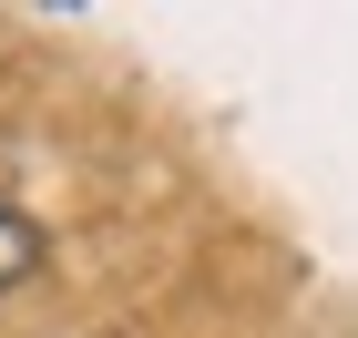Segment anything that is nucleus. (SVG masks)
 Here are the masks:
<instances>
[{
	"label": "nucleus",
	"mask_w": 358,
	"mask_h": 338,
	"mask_svg": "<svg viewBox=\"0 0 358 338\" xmlns=\"http://www.w3.org/2000/svg\"><path fill=\"white\" fill-rule=\"evenodd\" d=\"M21 277H41V225L21 205H0V287H21Z\"/></svg>",
	"instance_id": "1"
}]
</instances>
